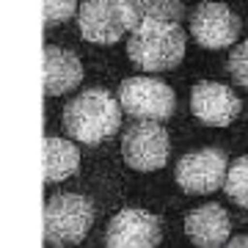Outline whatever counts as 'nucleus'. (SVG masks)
Instances as JSON below:
<instances>
[{
  "label": "nucleus",
  "mask_w": 248,
  "mask_h": 248,
  "mask_svg": "<svg viewBox=\"0 0 248 248\" xmlns=\"http://www.w3.org/2000/svg\"><path fill=\"white\" fill-rule=\"evenodd\" d=\"M229 75L234 78V83H240L243 89H248V39L232 50V55H229Z\"/></svg>",
  "instance_id": "nucleus-16"
},
{
  "label": "nucleus",
  "mask_w": 248,
  "mask_h": 248,
  "mask_svg": "<svg viewBox=\"0 0 248 248\" xmlns=\"http://www.w3.org/2000/svg\"><path fill=\"white\" fill-rule=\"evenodd\" d=\"M190 33L207 50H221V47H229L237 42L240 19L229 6L207 0L190 17Z\"/></svg>",
  "instance_id": "nucleus-8"
},
{
  "label": "nucleus",
  "mask_w": 248,
  "mask_h": 248,
  "mask_svg": "<svg viewBox=\"0 0 248 248\" xmlns=\"http://www.w3.org/2000/svg\"><path fill=\"white\" fill-rule=\"evenodd\" d=\"M75 6L78 0H45V25L53 28L58 22H66L75 14Z\"/></svg>",
  "instance_id": "nucleus-17"
},
{
  "label": "nucleus",
  "mask_w": 248,
  "mask_h": 248,
  "mask_svg": "<svg viewBox=\"0 0 248 248\" xmlns=\"http://www.w3.org/2000/svg\"><path fill=\"white\" fill-rule=\"evenodd\" d=\"M127 55L143 72L174 69L185 55V33L169 19H141L130 31Z\"/></svg>",
  "instance_id": "nucleus-1"
},
{
  "label": "nucleus",
  "mask_w": 248,
  "mask_h": 248,
  "mask_svg": "<svg viewBox=\"0 0 248 248\" xmlns=\"http://www.w3.org/2000/svg\"><path fill=\"white\" fill-rule=\"evenodd\" d=\"M80 152L75 143L61 141V138H45V182H58L66 179L72 171H78Z\"/></svg>",
  "instance_id": "nucleus-13"
},
{
  "label": "nucleus",
  "mask_w": 248,
  "mask_h": 248,
  "mask_svg": "<svg viewBox=\"0 0 248 248\" xmlns=\"http://www.w3.org/2000/svg\"><path fill=\"white\" fill-rule=\"evenodd\" d=\"M160 221L146 210H122L108 226V248H157Z\"/></svg>",
  "instance_id": "nucleus-10"
},
{
  "label": "nucleus",
  "mask_w": 248,
  "mask_h": 248,
  "mask_svg": "<svg viewBox=\"0 0 248 248\" xmlns=\"http://www.w3.org/2000/svg\"><path fill=\"white\" fill-rule=\"evenodd\" d=\"M122 155L135 171H157L169 160V135L157 122L135 124L122 138Z\"/></svg>",
  "instance_id": "nucleus-6"
},
{
  "label": "nucleus",
  "mask_w": 248,
  "mask_h": 248,
  "mask_svg": "<svg viewBox=\"0 0 248 248\" xmlns=\"http://www.w3.org/2000/svg\"><path fill=\"white\" fill-rule=\"evenodd\" d=\"M226 155L221 149L190 152L177 163V185L185 193H213L226 182Z\"/></svg>",
  "instance_id": "nucleus-7"
},
{
  "label": "nucleus",
  "mask_w": 248,
  "mask_h": 248,
  "mask_svg": "<svg viewBox=\"0 0 248 248\" xmlns=\"http://www.w3.org/2000/svg\"><path fill=\"white\" fill-rule=\"evenodd\" d=\"M185 232L199 248H221L229 243V215L221 204H204L185 218Z\"/></svg>",
  "instance_id": "nucleus-11"
},
{
  "label": "nucleus",
  "mask_w": 248,
  "mask_h": 248,
  "mask_svg": "<svg viewBox=\"0 0 248 248\" xmlns=\"http://www.w3.org/2000/svg\"><path fill=\"white\" fill-rule=\"evenodd\" d=\"M138 25L130 0H83L78 28L83 39L94 45H113Z\"/></svg>",
  "instance_id": "nucleus-4"
},
{
  "label": "nucleus",
  "mask_w": 248,
  "mask_h": 248,
  "mask_svg": "<svg viewBox=\"0 0 248 248\" xmlns=\"http://www.w3.org/2000/svg\"><path fill=\"white\" fill-rule=\"evenodd\" d=\"M83 80V63L75 53L63 47H45V94H66Z\"/></svg>",
  "instance_id": "nucleus-12"
},
{
  "label": "nucleus",
  "mask_w": 248,
  "mask_h": 248,
  "mask_svg": "<svg viewBox=\"0 0 248 248\" xmlns=\"http://www.w3.org/2000/svg\"><path fill=\"white\" fill-rule=\"evenodd\" d=\"M190 110L207 127H226L240 116V99L223 83H199L190 91Z\"/></svg>",
  "instance_id": "nucleus-9"
},
{
  "label": "nucleus",
  "mask_w": 248,
  "mask_h": 248,
  "mask_svg": "<svg viewBox=\"0 0 248 248\" xmlns=\"http://www.w3.org/2000/svg\"><path fill=\"white\" fill-rule=\"evenodd\" d=\"M138 22L141 19H169L177 22L182 17V0H130Z\"/></svg>",
  "instance_id": "nucleus-14"
},
{
  "label": "nucleus",
  "mask_w": 248,
  "mask_h": 248,
  "mask_svg": "<svg viewBox=\"0 0 248 248\" xmlns=\"http://www.w3.org/2000/svg\"><path fill=\"white\" fill-rule=\"evenodd\" d=\"M223 187H226L232 202H237L240 207H248V155L232 163V169L226 171Z\"/></svg>",
  "instance_id": "nucleus-15"
},
{
  "label": "nucleus",
  "mask_w": 248,
  "mask_h": 248,
  "mask_svg": "<svg viewBox=\"0 0 248 248\" xmlns=\"http://www.w3.org/2000/svg\"><path fill=\"white\" fill-rule=\"evenodd\" d=\"M119 105L135 119L163 122L174 113L177 97L169 83L157 78H127L119 86Z\"/></svg>",
  "instance_id": "nucleus-5"
},
{
  "label": "nucleus",
  "mask_w": 248,
  "mask_h": 248,
  "mask_svg": "<svg viewBox=\"0 0 248 248\" xmlns=\"http://www.w3.org/2000/svg\"><path fill=\"white\" fill-rule=\"evenodd\" d=\"M119 122H122V105L102 89L83 91L63 110L66 133L75 141L89 143V146L110 138L119 130Z\"/></svg>",
  "instance_id": "nucleus-2"
},
{
  "label": "nucleus",
  "mask_w": 248,
  "mask_h": 248,
  "mask_svg": "<svg viewBox=\"0 0 248 248\" xmlns=\"http://www.w3.org/2000/svg\"><path fill=\"white\" fill-rule=\"evenodd\" d=\"M94 223V204L86 196L63 193L45 204V237L53 246H75Z\"/></svg>",
  "instance_id": "nucleus-3"
}]
</instances>
